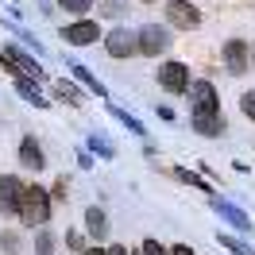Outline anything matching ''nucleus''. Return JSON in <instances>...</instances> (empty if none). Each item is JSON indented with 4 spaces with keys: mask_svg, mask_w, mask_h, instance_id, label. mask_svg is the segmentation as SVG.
Returning a JSON list of instances; mask_svg holds the SVG:
<instances>
[{
    "mask_svg": "<svg viewBox=\"0 0 255 255\" xmlns=\"http://www.w3.org/2000/svg\"><path fill=\"white\" fill-rule=\"evenodd\" d=\"M66 244H70L74 252H81V248H85V236H81V232H66Z\"/></svg>",
    "mask_w": 255,
    "mask_h": 255,
    "instance_id": "5701e85b",
    "label": "nucleus"
},
{
    "mask_svg": "<svg viewBox=\"0 0 255 255\" xmlns=\"http://www.w3.org/2000/svg\"><path fill=\"white\" fill-rule=\"evenodd\" d=\"M97 23L93 19H78V23H70V27H66L62 31V39L66 43H74V47H89V43H97Z\"/></svg>",
    "mask_w": 255,
    "mask_h": 255,
    "instance_id": "6e6552de",
    "label": "nucleus"
},
{
    "mask_svg": "<svg viewBox=\"0 0 255 255\" xmlns=\"http://www.w3.org/2000/svg\"><path fill=\"white\" fill-rule=\"evenodd\" d=\"M112 116H116V120H120V124H128V128H131V131H143V124H139V120H135V116H128L124 109H112Z\"/></svg>",
    "mask_w": 255,
    "mask_h": 255,
    "instance_id": "aec40b11",
    "label": "nucleus"
},
{
    "mask_svg": "<svg viewBox=\"0 0 255 255\" xmlns=\"http://www.w3.org/2000/svg\"><path fill=\"white\" fill-rule=\"evenodd\" d=\"M248 58H252V50H248V43H240V39H232V43L224 47V66H228L232 74H244V70H248Z\"/></svg>",
    "mask_w": 255,
    "mask_h": 255,
    "instance_id": "9d476101",
    "label": "nucleus"
},
{
    "mask_svg": "<svg viewBox=\"0 0 255 255\" xmlns=\"http://www.w3.org/2000/svg\"><path fill=\"white\" fill-rule=\"evenodd\" d=\"M240 109H244V112H248V116L255 120V89H252V93H244V101H240Z\"/></svg>",
    "mask_w": 255,
    "mask_h": 255,
    "instance_id": "4be33fe9",
    "label": "nucleus"
},
{
    "mask_svg": "<svg viewBox=\"0 0 255 255\" xmlns=\"http://www.w3.org/2000/svg\"><path fill=\"white\" fill-rule=\"evenodd\" d=\"M19 193H23V182H19V178H12V174L0 178V213H16Z\"/></svg>",
    "mask_w": 255,
    "mask_h": 255,
    "instance_id": "1a4fd4ad",
    "label": "nucleus"
},
{
    "mask_svg": "<svg viewBox=\"0 0 255 255\" xmlns=\"http://www.w3.org/2000/svg\"><path fill=\"white\" fill-rule=\"evenodd\" d=\"M105 47H109V54H112V58H131V54L139 50V43H135V31L120 27V31H109Z\"/></svg>",
    "mask_w": 255,
    "mask_h": 255,
    "instance_id": "423d86ee",
    "label": "nucleus"
},
{
    "mask_svg": "<svg viewBox=\"0 0 255 255\" xmlns=\"http://www.w3.org/2000/svg\"><path fill=\"white\" fill-rule=\"evenodd\" d=\"M70 70H74V78L81 81V85H85V89H89V93H97V97H105V85H101V81L93 78V74H89V70H85V66L81 62H74L70 66Z\"/></svg>",
    "mask_w": 255,
    "mask_h": 255,
    "instance_id": "4468645a",
    "label": "nucleus"
},
{
    "mask_svg": "<svg viewBox=\"0 0 255 255\" xmlns=\"http://www.w3.org/2000/svg\"><path fill=\"white\" fill-rule=\"evenodd\" d=\"M16 248H19V240L12 232H4V252H16Z\"/></svg>",
    "mask_w": 255,
    "mask_h": 255,
    "instance_id": "bb28decb",
    "label": "nucleus"
},
{
    "mask_svg": "<svg viewBox=\"0 0 255 255\" xmlns=\"http://www.w3.org/2000/svg\"><path fill=\"white\" fill-rule=\"evenodd\" d=\"M16 217L27 224V228H35V224H47V221H50V193L43 190V186H23Z\"/></svg>",
    "mask_w": 255,
    "mask_h": 255,
    "instance_id": "f03ea898",
    "label": "nucleus"
},
{
    "mask_svg": "<svg viewBox=\"0 0 255 255\" xmlns=\"http://www.w3.org/2000/svg\"><path fill=\"white\" fill-rule=\"evenodd\" d=\"M159 81H162L166 93H186V85H190V70H186V62H162Z\"/></svg>",
    "mask_w": 255,
    "mask_h": 255,
    "instance_id": "39448f33",
    "label": "nucleus"
},
{
    "mask_svg": "<svg viewBox=\"0 0 255 255\" xmlns=\"http://www.w3.org/2000/svg\"><path fill=\"white\" fill-rule=\"evenodd\" d=\"M174 178H178V182H190V186H197V190H209L205 182H201L197 174H190V170H174Z\"/></svg>",
    "mask_w": 255,
    "mask_h": 255,
    "instance_id": "412c9836",
    "label": "nucleus"
},
{
    "mask_svg": "<svg viewBox=\"0 0 255 255\" xmlns=\"http://www.w3.org/2000/svg\"><path fill=\"white\" fill-rule=\"evenodd\" d=\"M54 93L62 97V101H70V105H81V93L74 85H66V81H54Z\"/></svg>",
    "mask_w": 255,
    "mask_h": 255,
    "instance_id": "dca6fc26",
    "label": "nucleus"
},
{
    "mask_svg": "<svg viewBox=\"0 0 255 255\" xmlns=\"http://www.w3.org/2000/svg\"><path fill=\"white\" fill-rule=\"evenodd\" d=\"M66 12H74V16H85L89 8H93V0H58Z\"/></svg>",
    "mask_w": 255,
    "mask_h": 255,
    "instance_id": "a211bd4d",
    "label": "nucleus"
},
{
    "mask_svg": "<svg viewBox=\"0 0 255 255\" xmlns=\"http://www.w3.org/2000/svg\"><path fill=\"white\" fill-rule=\"evenodd\" d=\"M0 66L16 70L19 81H31V85L43 78V66L31 62V54H23V50H16V47H0Z\"/></svg>",
    "mask_w": 255,
    "mask_h": 255,
    "instance_id": "7ed1b4c3",
    "label": "nucleus"
},
{
    "mask_svg": "<svg viewBox=\"0 0 255 255\" xmlns=\"http://www.w3.org/2000/svg\"><path fill=\"white\" fill-rule=\"evenodd\" d=\"M135 43H139V54L155 58V54H162V50L170 47V31H162V27H155V23H147V27L135 31Z\"/></svg>",
    "mask_w": 255,
    "mask_h": 255,
    "instance_id": "20e7f679",
    "label": "nucleus"
},
{
    "mask_svg": "<svg viewBox=\"0 0 255 255\" xmlns=\"http://www.w3.org/2000/svg\"><path fill=\"white\" fill-rule=\"evenodd\" d=\"M16 89H19V97H23V101H31L35 109H47V97L39 93V89H35L31 81H16Z\"/></svg>",
    "mask_w": 255,
    "mask_h": 255,
    "instance_id": "2eb2a0df",
    "label": "nucleus"
},
{
    "mask_svg": "<svg viewBox=\"0 0 255 255\" xmlns=\"http://www.w3.org/2000/svg\"><path fill=\"white\" fill-rule=\"evenodd\" d=\"M39 255H54V240H50L47 232L39 236Z\"/></svg>",
    "mask_w": 255,
    "mask_h": 255,
    "instance_id": "b1692460",
    "label": "nucleus"
},
{
    "mask_svg": "<svg viewBox=\"0 0 255 255\" xmlns=\"http://www.w3.org/2000/svg\"><path fill=\"white\" fill-rule=\"evenodd\" d=\"M143 4H151V0H143Z\"/></svg>",
    "mask_w": 255,
    "mask_h": 255,
    "instance_id": "2f4dec72",
    "label": "nucleus"
},
{
    "mask_svg": "<svg viewBox=\"0 0 255 255\" xmlns=\"http://www.w3.org/2000/svg\"><path fill=\"white\" fill-rule=\"evenodd\" d=\"M105 255H128V248H109Z\"/></svg>",
    "mask_w": 255,
    "mask_h": 255,
    "instance_id": "c756f323",
    "label": "nucleus"
},
{
    "mask_svg": "<svg viewBox=\"0 0 255 255\" xmlns=\"http://www.w3.org/2000/svg\"><path fill=\"white\" fill-rule=\"evenodd\" d=\"M85 228H89V232H93L97 240H105L109 236V217H105V213H101V209H89V213H85Z\"/></svg>",
    "mask_w": 255,
    "mask_h": 255,
    "instance_id": "ddd939ff",
    "label": "nucleus"
},
{
    "mask_svg": "<svg viewBox=\"0 0 255 255\" xmlns=\"http://www.w3.org/2000/svg\"><path fill=\"white\" fill-rule=\"evenodd\" d=\"M89 147H93V151H101L105 159H112V155H116V147H112L105 135H93V139H89Z\"/></svg>",
    "mask_w": 255,
    "mask_h": 255,
    "instance_id": "6ab92c4d",
    "label": "nucleus"
},
{
    "mask_svg": "<svg viewBox=\"0 0 255 255\" xmlns=\"http://www.w3.org/2000/svg\"><path fill=\"white\" fill-rule=\"evenodd\" d=\"M186 97H190V109H193V128H197L201 135H221L224 131L221 93H217L209 81H193V85H186Z\"/></svg>",
    "mask_w": 255,
    "mask_h": 255,
    "instance_id": "f257e3e1",
    "label": "nucleus"
},
{
    "mask_svg": "<svg viewBox=\"0 0 255 255\" xmlns=\"http://www.w3.org/2000/svg\"><path fill=\"white\" fill-rule=\"evenodd\" d=\"M166 16H170L174 27H197V23H201V12H197L193 4H186V0H170V4H166Z\"/></svg>",
    "mask_w": 255,
    "mask_h": 255,
    "instance_id": "0eeeda50",
    "label": "nucleus"
},
{
    "mask_svg": "<svg viewBox=\"0 0 255 255\" xmlns=\"http://www.w3.org/2000/svg\"><path fill=\"white\" fill-rule=\"evenodd\" d=\"M66 186H70V182H66V178H58V182H54V197H62V201H66Z\"/></svg>",
    "mask_w": 255,
    "mask_h": 255,
    "instance_id": "cd10ccee",
    "label": "nucleus"
},
{
    "mask_svg": "<svg viewBox=\"0 0 255 255\" xmlns=\"http://www.w3.org/2000/svg\"><path fill=\"white\" fill-rule=\"evenodd\" d=\"M89 255H105V248H89Z\"/></svg>",
    "mask_w": 255,
    "mask_h": 255,
    "instance_id": "7c9ffc66",
    "label": "nucleus"
},
{
    "mask_svg": "<svg viewBox=\"0 0 255 255\" xmlns=\"http://www.w3.org/2000/svg\"><path fill=\"white\" fill-rule=\"evenodd\" d=\"M221 248H228L232 255H255L252 248H248V244H240L236 236H221Z\"/></svg>",
    "mask_w": 255,
    "mask_h": 255,
    "instance_id": "f3484780",
    "label": "nucleus"
},
{
    "mask_svg": "<svg viewBox=\"0 0 255 255\" xmlns=\"http://www.w3.org/2000/svg\"><path fill=\"white\" fill-rule=\"evenodd\" d=\"M170 255H193V248H186V244H174V248H170Z\"/></svg>",
    "mask_w": 255,
    "mask_h": 255,
    "instance_id": "c85d7f7f",
    "label": "nucleus"
},
{
    "mask_svg": "<svg viewBox=\"0 0 255 255\" xmlns=\"http://www.w3.org/2000/svg\"><path fill=\"white\" fill-rule=\"evenodd\" d=\"M139 252H143V255H166L159 244H155V240H143V248H139Z\"/></svg>",
    "mask_w": 255,
    "mask_h": 255,
    "instance_id": "a878e982",
    "label": "nucleus"
},
{
    "mask_svg": "<svg viewBox=\"0 0 255 255\" xmlns=\"http://www.w3.org/2000/svg\"><path fill=\"white\" fill-rule=\"evenodd\" d=\"M19 159H23V166H31V170H43V147L35 143V139H23L19 143Z\"/></svg>",
    "mask_w": 255,
    "mask_h": 255,
    "instance_id": "f8f14e48",
    "label": "nucleus"
},
{
    "mask_svg": "<svg viewBox=\"0 0 255 255\" xmlns=\"http://www.w3.org/2000/svg\"><path fill=\"white\" fill-rule=\"evenodd\" d=\"M101 12H105V16H120V12H124V0H109Z\"/></svg>",
    "mask_w": 255,
    "mask_h": 255,
    "instance_id": "393cba45",
    "label": "nucleus"
},
{
    "mask_svg": "<svg viewBox=\"0 0 255 255\" xmlns=\"http://www.w3.org/2000/svg\"><path fill=\"white\" fill-rule=\"evenodd\" d=\"M213 209H217V213H221L228 224H236L240 232H252V217H248L244 209H236L232 201H213Z\"/></svg>",
    "mask_w": 255,
    "mask_h": 255,
    "instance_id": "9b49d317",
    "label": "nucleus"
}]
</instances>
